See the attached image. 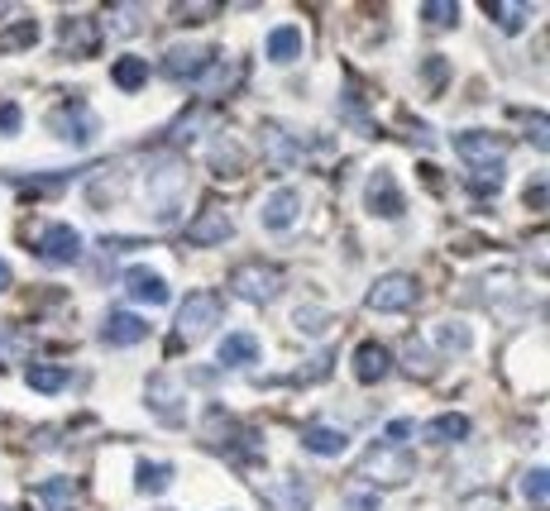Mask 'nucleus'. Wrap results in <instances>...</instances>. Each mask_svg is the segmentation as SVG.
<instances>
[{
	"instance_id": "1a4fd4ad",
	"label": "nucleus",
	"mask_w": 550,
	"mask_h": 511,
	"mask_svg": "<svg viewBox=\"0 0 550 511\" xmlns=\"http://www.w3.org/2000/svg\"><path fill=\"white\" fill-rule=\"evenodd\" d=\"M53 134H63L67 144H91L96 139V120L87 115V106H58L48 115Z\"/></svg>"
},
{
	"instance_id": "ddd939ff",
	"label": "nucleus",
	"mask_w": 550,
	"mask_h": 511,
	"mask_svg": "<svg viewBox=\"0 0 550 511\" xmlns=\"http://www.w3.org/2000/svg\"><path fill=\"white\" fill-rule=\"evenodd\" d=\"M364 206H369L374 215H383V220H397V215L407 211V201L397 196L388 172H374V177H369V196H364Z\"/></svg>"
},
{
	"instance_id": "dca6fc26",
	"label": "nucleus",
	"mask_w": 550,
	"mask_h": 511,
	"mask_svg": "<svg viewBox=\"0 0 550 511\" xmlns=\"http://www.w3.org/2000/svg\"><path fill=\"white\" fill-rule=\"evenodd\" d=\"M206 63H211V48H201V43H192V48L177 43V48H168V58H163V67H168L173 77H192V82L201 77Z\"/></svg>"
},
{
	"instance_id": "72a5a7b5",
	"label": "nucleus",
	"mask_w": 550,
	"mask_h": 511,
	"mask_svg": "<svg viewBox=\"0 0 550 511\" xmlns=\"http://www.w3.org/2000/svg\"><path fill=\"white\" fill-rule=\"evenodd\" d=\"M412 421H393V426H388V440H407V435H412Z\"/></svg>"
},
{
	"instance_id": "a211bd4d",
	"label": "nucleus",
	"mask_w": 550,
	"mask_h": 511,
	"mask_svg": "<svg viewBox=\"0 0 550 511\" xmlns=\"http://www.w3.org/2000/svg\"><path fill=\"white\" fill-rule=\"evenodd\" d=\"M149 406H158L168 421H182V387L173 378H149Z\"/></svg>"
},
{
	"instance_id": "bb28decb",
	"label": "nucleus",
	"mask_w": 550,
	"mask_h": 511,
	"mask_svg": "<svg viewBox=\"0 0 550 511\" xmlns=\"http://www.w3.org/2000/svg\"><path fill=\"white\" fill-rule=\"evenodd\" d=\"M546 488H550V473H546V464H536V469H527V478H522V492H527V502H546Z\"/></svg>"
},
{
	"instance_id": "6ab92c4d",
	"label": "nucleus",
	"mask_w": 550,
	"mask_h": 511,
	"mask_svg": "<svg viewBox=\"0 0 550 511\" xmlns=\"http://www.w3.org/2000/svg\"><path fill=\"white\" fill-rule=\"evenodd\" d=\"M302 445L311 454H340V449L350 445V435L345 430H330V426H302Z\"/></svg>"
},
{
	"instance_id": "423d86ee",
	"label": "nucleus",
	"mask_w": 550,
	"mask_h": 511,
	"mask_svg": "<svg viewBox=\"0 0 550 511\" xmlns=\"http://www.w3.org/2000/svg\"><path fill=\"white\" fill-rule=\"evenodd\" d=\"M455 153H460L469 168L503 172L507 144H503V139H493V134H484V129H474V134H460V139H455Z\"/></svg>"
},
{
	"instance_id": "39448f33",
	"label": "nucleus",
	"mask_w": 550,
	"mask_h": 511,
	"mask_svg": "<svg viewBox=\"0 0 550 511\" xmlns=\"http://www.w3.org/2000/svg\"><path fill=\"white\" fill-rule=\"evenodd\" d=\"M369 306H374V311H388V316L417 306V277H407V273L378 277L374 287H369Z\"/></svg>"
},
{
	"instance_id": "9b49d317",
	"label": "nucleus",
	"mask_w": 550,
	"mask_h": 511,
	"mask_svg": "<svg viewBox=\"0 0 550 511\" xmlns=\"http://www.w3.org/2000/svg\"><path fill=\"white\" fill-rule=\"evenodd\" d=\"M34 249H39V258H48V263H72V258L82 254V239H77L72 225H48L44 239H39Z\"/></svg>"
},
{
	"instance_id": "c9c22d12",
	"label": "nucleus",
	"mask_w": 550,
	"mask_h": 511,
	"mask_svg": "<svg viewBox=\"0 0 550 511\" xmlns=\"http://www.w3.org/2000/svg\"><path fill=\"white\" fill-rule=\"evenodd\" d=\"M0 511H15V507H0Z\"/></svg>"
},
{
	"instance_id": "a878e982",
	"label": "nucleus",
	"mask_w": 550,
	"mask_h": 511,
	"mask_svg": "<svg viewBox=\"0 0 550 511\" xmlns=\"http://www.w3.org/2000/svg\"><path fill=\"white\" fill-rule=\"evenodd\" d=\"M134 478H139V488H144V492H163L168 483H173V469H168V464H149V459H144Z\"/></svg>"
},
{
	"instance_id": "9d476101",
	"label": "nucleus",
	"mask_w": 550,
	"mask_h": 511,
	"mask_svg": "<svg viewBox=\"0 0 550 511\" xmlns=\"http://www.w3.org/2000/svg\"><path fill=\"white\" fill-rule=\"evenodd\" d=\"M101 335H106V344H115V349H130V344H139L149 335V320L134 316V311H110V316L101 320Z\"/></svg>"
},
{
	"instance_id": "f704fd0d",
	"label": "nucleus",
	"mask_w": 550,
	"mask_h": 511,
	"mask_svg": "<svg viewBox=\"0 0 550 511\" xmlns=\"http://www.w3.org/2000/svg\"><path fill=\"white\" fill-rule=\"evenodd\" d=\"M10 287V263H0V292Z\"/></svg>"
},
{
	"instance_id": "cd10ccee",
	"label": "nucleus",
	"mask_w": 550,
	"mask_h": 511,
	"mask_svg": "<svg viewBox=\"0 0 550 511\" xmlns=\"http://www.w3.org/2000/svg\"><path fill=\"white\" fill-rule=\"evenodd\" d=\"M34 39H39V24L24 20V24H15L10 34H0V48H5V53H15V48H29Z\"/></svg>"
},
{
	"instance_id": "0eeeda50",
	"label": "nucleus",
	"mask_w": 550,
	"mask_h": 511,
	"mask_svg": "<svg viewBox=\"0 0 550 511\" xmlns=\"http://www.w3.org/2000/svg\"><path fill=\"white\" fill-rule=\"evenodd\" d=\"M297 215H302V192H297V187H278V192L264 201L259 220H264V230L283 235V230H292V220H297Z\"/></svg>"
},
{
	"instance_id": "5701e85b",
	"label": "nucleus",
	"mask_w": 550,
	"mask_h": 511,
	"mask_svg": "<svg viewBox=\"0 0 550 511\" xmlns=\"http://www.w3.org/2000/svg\"><path fill=\"white\" fill-rule=\"evenodd\" d=\"M469 435V421L464 416H436L431 426H426V440H436V445H450V440H464Z\"/></svg>"
},
{
	"instance_id": "412c9836",
	"label": "nucleus",
	"mask_w": 550,
	"mask_h": 511,
	"mask_svg": "<svg viewBox=\"0 0 550 511\" xmlns=\"http://www.w3.org/2000/svg\"><path fill=\"white\" fill-rule=\"evenodd\" d=\"M34 492L44 497V507H48V511H67V507H72V497H77L72 478H44V483H39Z\"/></svg>"
},
{
	"instance_id": "f8f14e48",
	"label": "nucleus",
	"mask_w": 550,
	"mask_h": 511,
	"mask_svg": "<svg viewBox=\"0 0 550 511\" xmlns=\"http://www.w3.org/2000/svg\"><path fill=\"white\" fill-rule=\"evenodd\" d=\"M230 235H235V220H230V211H220V206H206L192 220V230H187L192 244H225Z\"/></svg>"
},
{
	"instance_id": "f3484780",
	"label": "nucleus",
	"mask_w": 550,
	"mask_h": 511,
	"mask_svg": "<svg viewBox=\"0 0 550 511\" xmlns=\"http://www.w3.org/2000/svg\"><path fill=\"white\" fill-rule=\"evenodd\" d=\"M125 287H130L134 301H149V306H163V301H168V282L158 273H149V268H130V273H125Z\"/></svg>"
},
{
	"instance_id": "c85d7f7f",
	"label": "nucleus",
	"mask_w": 550,
	"mask_h": 511,
	"mask_svg": "<svg viewBox=\"0 0 550 511\" xmlns=\"http://www.w3.org/2000/svg\"><path fill=\"white\" fill-rule=\"evenodd\" d=\"M345 497H350L354 511H378V502H383L374 488H359V483H350V492H345Z\"/></svg>"
},
{
	"instance_id": "7c9ffc66",
	"label": "nucleus",
	"mask_w": 550,
	"mask_h": 511,
	"mask_svg": "<svg viewBox=\"0 0 550 511\" xmlns=\"http://www.w3.org/2000/svg\"><path fill=\"white\" fill-rule=\"evenodd\" d=\"M426 20L455 24V20H460V10H455V5H445V0H436V5H426Z\"/></svg>"
},
{
	"instance_id": "f257e3e1",
	"label": "nucleus",
	"mask_w": 550,
	"mask_h": 511,
	"mask_svg": "<svg viewBox=\"0 0 550 511\" xmlns=\"http://www.w3.org/2000/svg\"><path fill=\"white\" fill-rule=\"evenodd\" d=\"M144 192H149V206H154L158 215H173L177 201L187 196V163H182V158H163V163L149 172Z\"/></svg>"
},
{
	"instance_id": "393cba45",
	"label": "nucleus",
	"mask_w": 550,
	"mask_h": 511,
	"mask_svg": "<svg viewBox=\"0 0 550 511\" xmlns=\"http://www.w3.org/2000/svg\"><path fill=\"white\" fill-rule=\"evenodd\" d=\"M264 144L273 149V158H278V163H297V158H302V144H297V139H287L278 125L264 129Z\"/></svg>"
},
{
	"instance_id": "f03ea898",
	"label": "nucleus",
	"mask_w": 550,
	"mask_h": 511,
	"mask_svg": "<svg viewBox=\"0 0 550 511\" xmlns=\"http://www.w3.org/2000/svg\"><path fill=\"white\" fill-rule=\"evenodd\" d=\"M230 292L244 297L249 306H264V301H273L283 292V273H278V268H259V263H244V268H235V277H230Z\"/></svg>"
},
{
	"instance_id": "2eb2a0df",
	"label": "nucleus",
	"mask_w": 550,
	"mask_h": 511,
	"mask_svg": "<svg viewBox=\"0 0 550 511\" xmlns=\"http://www.w3.org/2000/svg\"><path fill=\"white\" fill-rule=\"evenodd\" d=\"M259 359V340L249 335V330H235V335H225L216 349V363L220 368H244V363Z\"/></svg>"
},
{
	"instance_id": "aec40b11",
	"label": "nucleus",
	"mask_w": 550,
	"mask_h": 511,
	"mask_svg": "<svg viewBox=\"0 0 550 511\" xmlns=\"http://www.w3.org/2000/svg\"><path fill=\"white\" fill-rule=\"evenodd\" d=\"M297 53H302V34H297V29H273V34H268V58H273V63H292V58H297Z\"/></svg>"
},
{
	"instance_id": "473e14b6",
	"label": "nucleus",
	"mask_w": 550,
	"mask_h": 511,
	"mask_svg": "<svg viewBox=\"0 0 550 511\" xmlns=\"http://www.w3.org/2000/svg\"><path fill=\"white\" fill-rule=\"evenodd\" d=\"M20 129V110L15 106H0V134H15Z\"/></svg>"
},
{
	"instance_id": "4468645a",
	"label": "nucleus",
	"mask_w": 550,
	"mask_h": 511,
	"mask_svg": "<svg viewBox=\"0 0 550 511\" xmlns=\"http://www.w3.org/2000/svg\"><path fill=\"white\" fill-rule=\"evenodd\" d=\"M388 368H393V354H388V344H359V354H354V378L359 383H383L388 378Z\"/></svg>"
},
{
	"instance_id": "20e7f679",
	"label": "nucleus",
	"mask_w": 550,
	"mask_h": 511,
	"mask_svg": "<svg viewBox=\"0 0 550 511\" xmlns=\"http://www.w3.org/2000/svg\"><path fill=\"white\" fill-rule=\"evenodd\" d=\"M220 320V297L211 292H192L187 306L177 311V340H201V335H211Z\"/></svg>"
},
{
	"instance_id": "7ed1b4c3",
	"label": "nucleus",
	"mask_w": 550,
	"mask_h": 511,
	"mask_svg": "<svg viewBox=\"0 0 550 511\" xmlns=\"http://www.w3.org/2000/svg\"><path fill=\"white\" fill-rule=\"evenodd\" d=\"M359 473H364V478H374L378 488H397V483H412L417 464H412L407 454L388 449V445H374V449H369V459L359 464Z\"/></svg>"
},
{
	"instance_id": "4be33fe9",
	"label": "nucleus",
	"mask_w": 550,
	"mask_h": 511,
	"mask_svg": "<svg viewBox=\"0 0 550 511\" xmlns=\"http://www.w3.org/2000/svg\"><path fill=\"white\" fill-rule=\"evenodd\" d=\"M29 383L39 387V392H63L72 383V373L67 368H53V363H29Z\"/></svg>"
},
{
	"instance_id": "2f4dec72",
	"label": "nucleus",
	"mask_w": 550,
	"mask_h": 511,
	"mask_svg": "<svg viewBox=\"0 0 550 511\" xmlns=\"http://www.w3.org/2000/svg\"><path fill=\"white\" fill-rule=\"evenodd\" d=\"M440 340H445V349H464V344H469V330H464V325H440Z\"/></svg>"
},
{
	"instance_id": "b1692460",
	"label": "nucleus",
	"mask_w": 550,
	"mask_h": 511,
	"mask_svg": "<svg viewBox=\"0 0 550 511\" xmlns=\"http://www.w3.org/2000/svg\"><path fill=\"white\" fill-rule=\"evenodd\" d=\"M144 77H149V63H144V58H120V63H115V86H120V91H139Z\"/></svg>"
},
{
	"instance_id": "c756f323",
	"label": "nucleus",
	"mask_w": 550,
	"mask_h": 511,
	"mask_svg": "<svg viewBox=\"0 0 550 511\" xmlns=\"http://www.w3.org/2000/svg\"><path fill=\"white\" fill-rule=\"evenodd\" d=\"M488 15H498L507 29H517V24L527 20V10H522V5H488Z\"/></svg>"
},
{
	"instance_id": "6e6552de",
	"label": "nucleus",
	"mask_w": 550,
	"mask_h": 511,
	"mask_svg": "<svg viewBox=\"0 0 550 511\" xmlns=\"http://www.w3.org/2000/svg\"><path fill=\"white\" fill-rule=\"evenodd\" d=\"M264 507L268 511H307L311 507V483H302L297 473H287L278 483L264 488Z\"/></svg>"
}]
</instances>
